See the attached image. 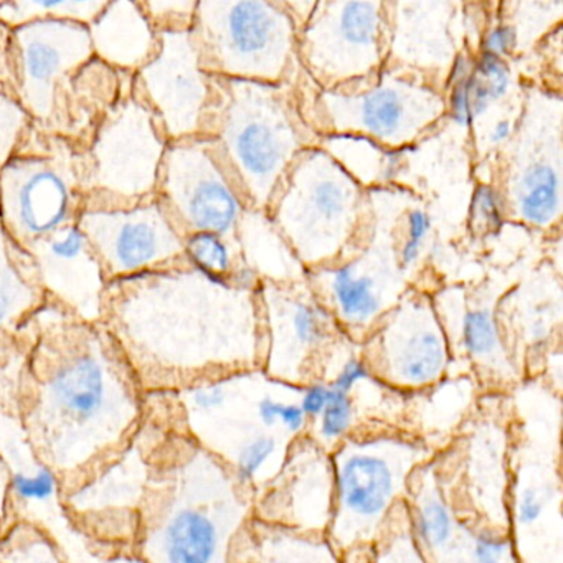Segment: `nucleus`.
Returning <instances> with one entry per match:
<instances>
[{"mask_svg":"<svg viewBox=\"0 0 563 563\" xmlns=\"http://www.w3.org/2000/svg\"><path fill=\"white\" fill-rule=\"evenodd\" d=\"M157 37L156 55L133 77V95L154 114L169 143L203 136L216 84L200 64L192 31Z\"/></svg>","mask_w":563,"mask_h":563,"instance_id":"obj_13","label":"nucleus"},{"mask_svg":"<svg viewBox=\"0 0 563 563\" xmlns=\"http://www.w3.org/2000/svg\"><path fill=\"white\" fill-rule=\"evenodd\" d=\"M321 161H316L318 173L301 174L299 179L302 180V187L298 190L299 199V213L298 219L289 220L291 225L296 227L299 222L302 223L301 235L305 239L299 242V246H305L309 233L312 236L319 235L322 240L329 242H341L342 232L345 225L352 220L355 206V186L351 177L345 176L338 167H328V157H319ZM311 236V240H312Z\"/></svg>","mask_w":563,"mask_h":563,"instance_id":"obj_23","label":"nucleus"},{"mask_svg":"<svg viewBox=\"0 0 563 563\" xmlns=\"http://www.w3.org/2000/svg\"><path fill=\"white\" fill-rule=\"evenodd\" d=\"M55 540L67 563H146L134 550L100 545L75 532L64 509L35 523Z\"/></svg>","mask_w":563,"mask_h":563,"instance_id":"obj_30","label":"nucleus"},{"mask_svg":"<svg viewBox=\"0 0 563 563\" xmlns=\"http://www.w3.org/2000/svg\"><path fill=\"white\" fill-rule=\"evenodd\" d=\"M470 212L471 225L481 232L497 230L503 225V202L490 186L477 187Z\"/></svg>","mask_w":563,"mask_h":563,"instance_id":"obj_39","label":"nucleus"},{"mask_svg":"<svg viewBox=\"0 0 563 563\" xmlns=\"http://www.w3.org/2000/svg\"><path fill=\"white\" fill-rule=\"evenodd\" d=\"M431 230V220L424 210L415 209L408 213L407 217V240L401 245L398 252V262L404 268H410L418 256H420L421 249L427 242L428 233Z\"/></svg>","mask_w":563,"mask_h":563,"instance_id":"obj_41","label":"nucleus"},{"mask_svg":"<svg viewBox=\"0 0 563 563\" xmlns=\"http://www.w3.org/2000/svg\"><path fill=\"white\" fill-rule=\"evenodd\" d=\"M78 227L108 283L187 263L184 236L157 199L133 209L84 210Z\"/></svg>","mask_w":563,"mask_h":563,"instance_id":"obj_14","label":"nucleus"},{"mask_svg":"<svg viewBox=\"0 0 563 563\" xmlns=\"http://www.w3.org/2000/svg\"><path fill=\"white\" fill-rule=\"evenodd\" d=\"M153 441L154 423L144 413L136 434L117 456L62 493V509L75 532L100 545L134 550Z\"/></svg>","mask_w":563,"mask_h":563,"instance_id":"obj_11","label":"nucleus"},{"mask_svg":"<svg viewBox=\"0 0 563 563\" xmlns=\"http://www.w3.org/2000/svg\"><path fill=\"white\" fill-rule=\"evenodd\" d=\"M473 71L483 81L484 87L489 90L494 103L503 100L509 93L510 70L504 58L494 57V55L481 52L479 58L474 64Z\"/></svg>","mask_w":563,"mask_h":563,"instance_id":"obj_40","label":"nucleus"},{"mask_svg":"<svg viewBox=\"0 0 563 563\" xmlns=\"http://www.w3.org/2000/svg\"><path fill=\"white\" fill-rule=\"evenodd\" d=\"M154 441L134 552L146 563H235L249 527V487L174 423L161 394H146Z\"/></svg>","mask_w":563,"mask_h":563,"instance_id":"obj_3","label":"nucleus"},{"mask_svg":"<svg viewBox=\"0 0 563 563\" xmlns=\"http://www.w3.org/2000/svg\"><path fill=\"white\" fill-rule=\"evenodd\" d=\"M156 199L186 239L209 232L230 236L242 217V199L210 137L173 141L164 154Z\"/></svg>","mask_w":563,"mask_h":563,"instance_id":"obj_12","label":"nucleus"},{"mask_svg":"<svg viewBox=\"0 0 563 563\" xmlns=\"http://www.w3.org/2000/svg\"><path fill=\"white\" fill-rule=\"evenodd\" d=\"M192 35L203 70L232 80H276L292 44L288 15L266 2H200Z\"/></svg>","mask_w":563,"mask_h":563,"instance_id":"obj_10","label":"nucleus"},{"mask_svg":"<svg viewBox=\"0 0 563 563\" xmlns=\"http://www.w3.org/2000/svg\"><path fill=\"white\" fill-rule=\"evenodd\" d=\"M510 446L512 438L499 418H481L467 433L463 494L466 519L509 532Z\"/></svg>","mask_w":563,"mask_h":563,"instance_id":"obj_18","label":"nucleus"},{"mask_svg":"<svg viewBox=\"0 0 563 563\" xmlns=\"http://www.w3.org/2000/svg\"><path fill=\"white\" fill-rule=\"evenodd\" d=\"M517 42H519V38H517V31L514 25H497L493 31L487 32L481 48H483V54L504 58L516 48Z\"/></svg>","mask_w":563,"mask_h":563,"instance_id":"obj_43","label":"nucleus"},{"mask_svg":"<svg viewBox=\"0 0 563 563\" xmlns=\"http://www.w3.org/2000/svg\"><path fill=\"white\" fill-rule=\"evenodd\" d=\"M322 8L308 32L311 65L338 80L367 74L380 58L382 5L339 2Z\"/></svg>","mask_w":563,"mask_h":563,"instance_id":"obj_16","label":"nucleus"},{"mask_svg":"<svg viewBox=\"0 0 563 563\" xmlns=\"http://www.w3.org/2000/svg\"><path fill=\"white\" fill-rule=\"evenodd\" d=\"M169 140L133 88L111 108L81 154L84 210L133 209L156 199Z\"/></svg>","mask_w":563,"mask_h":563,"instance_id":"obj_6","label":"nucleus"},{"mask_svg":"<svg viewBox=\"0 0 563 563\" xmlns=\"http://www.w3.org/2000/svg\"><path fill=\"white\" fill-rule=\"evenodd\" d=\"M0 563H67L55 540L42 527L15 520L0 537Z\"/></svg>","mask_w":563,"mask_h":563,"instance_id":"obj_32","label":"nucleus"},{"mask_svg":"<svg viewBox=\"0 0 563 563\" xmlns=\"http://www.w3.org/2000/svg\"><path fill=\"white\" fill-rule=\"evenodd\" d=\"M219 88V87H217ZM213 98L203 136L258 200H266L298 150V134L282 107L253 97L242 80H230Z\"/></svg>","mask_w":563,"mask_h":563,"instance_id":"obj_9","label":"nucleus"},{"mask_svg":"<svg viewBox=\"0 0 563 563\" xmlns=\"http://www.w3.org/2000/svg\"><path fill=\"white\" fill-rule=\"evenodd\" d=\"M232 283L190 265L110 282L101 324L133 367L144 394L176 391L235 374L250 361Z\"/></svg>","mask_w":563,"mask_h":563,"instance_id":"obj_2","label":"nucleus"},{"mask_svg":"<svg viewBox=\"0 0 563 563\" xmlns=\"http://www.w3.org/2000/svg\"><path fill=\"white\" fill-rule=\"evenodd\" d=\"M461 345L476 362L487 371L503 372L506 361V349L497 329L496 319L489 309H471L461 321Z\"/></svg>","mask_w":563,"mask_h":563,"instance_id":"obj_31","label":"nucleus"},{"mask_svg":"<svg viewBox=\"0 0 563 563\" xmlns=\"http://www.w3.org/2000/svg\"><path fill=\"white\" fill-rule=\"evenodd\" d=\"M279 424H282L283 430H285L286 433L299 434L306 430L308 418H306L305 411L301 410L299 404H296V401H289V404L283 405Z\"/></svg>","mask_w":563,"mask_h":563,"instance_id":"obj_47","label":"nucleus"},{"mask_svg":"<svg viewBox=\"0 0 563 563\" xmlns=\"http://www.w3.org/2000/svg\"><path fill=\"white\" fill-rule=\"evenodd\" d=\"M95 58L124 75H136L156 55L159 37L140 2H108L88 25Z\"/></svg>","mask_w":563,"mask_h":563,"instance_id":"obj_22","label":"nucleus"},{"mask_svg":"<svg viewBox=\"0 0 563 563\" xmlns=\"http://www.w3.org/2000/svg\"><path fill=\"white\" fill-rule=\"evenodd\" d=\"M430 563H519L507 530L461 517L456 537Z\"/></svg>","mask_w":563,"mask_h":563,"instance_id":"obj_28","label":"nucleus"},{"mask_svg":"<svg viewBox=\"0 0 563 563\" xmlns=\"http://www.w3.org/2000/svg\"><path fill=\"white\" fill-rule=\"evenodd\" d=\"M81 154L34 126L0 169V225L25 253L78 223L85 209Z\"/></svg>","mask_w":563,"mask_h":563,"instance_id":"obj_5","label":"nucleus"},{"mask_svg":"<svg viewBox=\"0 0 563 563\" xmlns=\"http://www.w3.org/2000/svg\"><path fill=\"white\" fill-rule=\"evenodd\" d=\"M21 344L15 410L35 456L65 493L130 443L146 394L101 322L51 299L25 324Z\"/></svg>","mask_w":563,"mask_h":563,"instance_id":"obj_1","label":"nucleus"},{"mask_svg":"<svg viewBox=\"0 0 563 563\" xmlns=\"http://www.w3.org/2000/svg\"><path fill=\"white\" fill-rule=\"evenodd\" d=\"M278 450V438L269 433H250L233 448L225 460L240 484L250 487Z\"/></svg>","mask_w":563,"mask_h":563,"instance_id":"obj_34","label":"nucleus"},{"mask_svg":"<svg viewBox=\"0 0 563 563\" xmlns=\"http://www.w3.org/2000/svg\"><path fill=\"white\" fill-rule=\"evenodd\" d=\"M510 136H512V124L509 120H500L490 130L489 143L493 146H500V144L507 143Z\"/></svg>","mask_w":563,"mask_h":563,"instance_id":"obj_48","label":"nucleus"},{"mask_svg":"<svg viewBox=\"0 0 563 563\" xmlns=\"http://www.w3.org/2000/svg\"><path fill=\"white\" fill-rule=\"evenodd\" d=\"M283 405L285 401L276 400L272 395H265L256 401V418L266 430H275L279 427V417H282Z\"/></svg>","mask_w":563,"mask_h":563,"instance_id":"obj_46","label":"nucleus"},{"mask_svg":"<svg viewBox=\"0 0 563 563\" xmlns=\"http://www.w3.org/2000/svg\"><path fill=\"white\" fill-rule=\"evenodd\" d=\"M187 265L213 282L232 283L233 250L225 236L200 232L184 239Z\"/></svg>","mask_w":563,"mask_h":563,"instance_id":"obj_33","label":"nucleus"},{"mask_svg":"<svg viewBox=\"0 0 563 563\" xmlns=\"http://www.w3.org/2000/svg\"><path fill=\"white\" fill-rule=\"evenodd\" d=\"M334 506L332 461L318 444H298L262 503L260 520L322 536Z\"/></svg>","mask_w":563,"mask_h":563,"instance_id":"obj_17","label":"nucleus"},{"mask_svg":"<svg viewBox=\"0 0 563 563\" xmlns=\"http://www.w3.org/2000/svg\"><path fill=\"white\" fill-rule=\"evenodd\" d=\"M51 301L88 322H101L108 282L78 223L65 227L29 252Z\"/></svg>","mask_w":563,"mask_h":563,"instance_id":"obj_15","label":"nucleus"},{"mask_svg":"<svg viewBox=\"0 0 563 563\" xmlns=\"http://www.w3.org/2000/svg\"><path fill=\"white\" fill-rule=\"evenodd\" d=\"M34 123L21 103L0 87V169L24 143Z\"/></svg>","mask_w":563,"mask_h":563,"instance_id":"obj_36","label":"nucleus"},{"mask_svg":"<svg viewBox=\"0 0 563 563\" xmlns=\"http://www.w3.org/2000/svg\"><path fill=\"white\" fill-rule=\"evenodd\" d=\"M560 166H555L549 157H532L514 179V210L530 225H552L560 213Z\"/></svg>","mask_w":563,"mask_h":563,"instance_id":"obj_27","label":"nucleus"},{"mask_svg":"<svg viewBox=\"0 0 563 563\" xmlns=\"http://www.w3.org/2000/svg\"><path fill=\"white\" fill-rule=\"evenodd\" d=\"M380 536L374 563H428L411 533L407 507L400 512V523H385Z\"/></svg>","mask_w":563,"mask_h":563,"instance_id":"obj_35","label":"nucleus"},{"mask_svg":"<svg viewBox=\"0 0 563 563\" xmlns=\"http://www.w3.org/2000/svg\"><path fill=\"white\" fill-rule=\"evenodd\" d=\"M319 441L324 444H339L354 428L355 405L351 395L331 388L328 405L318 418Z\"/></svg>","mask_w":563,"mask_h":563,"instance_id":"obj_37","label":"nucleus"},{"mask_svg":"<svg viewBox=\"0 0 563 563\" xmlns=\"http://www.w3.org/2000/svg\"><path fill=\"white\" fill-rule=\"evenodd\" d=\"M15 522L12 510L11 477L4 461L0 460V537Z\"/></svg>","mask_w":563,"mask_h":563,"instance_id":"obj_45","label":"nucleus"},{"mask_svg":"<svg viewBox=\"0 0 563 563\" xmlns=\"http://www.w3.org/2000/svg\"><path fill=\"white\" fill-rule=\"evenodd\" d=\"M108 2L101 0H14L0 2V25L18 29L37 21H71L90 25Z\"/></svg>","mask_w":563,"mask_h":563,"instance_id":"obj_29","label":"nucleus"},{"mask_svg":"<svg viewBox=\"0 0 563 563\" xmlns=\"http://www.w3.org/2000/svg\"><path fill=\"white\" fill-rule=\"evenodd\" d=\"M332 321L324 306L309 298H292L276 311L273 328L272 374L299 378L306 362L331 338Z\"/></svg>","mask_w":563,"mask_h":563,"instance_id":"obj_24","label":"nucleus"},{"mask_svg":"<svg viewBox=\"0 0 563 563\" xmlns=\"http://www.w3.org/2000/svg\"><path fill=\"white\" fill-rule=\"evenodd\" d=\"M560 411L523 417L510 446L509 533L522 563H562Z\"/></svg>","mask_w":563,"mask_h":563,"instance_id":"obj_7","label":"nucleus"},{"mask_svg":"<svg viewBox=\"0 0 563 563\" xmlns=\"http://www.w3.org/2000/svg\"><path fill=\"white\" fill-rule=\"evenodd\" d=\"M156 34L192 31L196 2H140Z\"/></svg>","mask_w":563,"mask_h":563,"instance_id":"obj_38","label":"nucleus"},{"mask_svg":"<svg viewBox=\"0 0 563 563\" xmlns=\"http://www.w3.org/2000/svg\"><path fill=\"white\" fill-rule=\"evenodd\" d=\"M329 296L342 322L367 328L385 308V291L377 273L358 263L335 266L329 275Z\"/></svg>","mask_w":563,"mask_h":563,"instance_id":"obj_26","label":"nucleus"},{"mask_svg":"<svg viewBox=\"0 0 563 563\" xmlns=\"http://www.w3.org/2000/svg\"><path fill=\"white\" fill-rule=\"evenodd\" d=\"M329 391H331V387L325 384H311L305 388L301 400H299V407L305 411L308 420L314 421L321 417L325 405H328Z\"/></svg>","mask_w":563,"mask_h":563,"instance_id":"obj_44","label":"nucleus"},{"mask_svg":"<svg viewBox=\"0 0 563 563\" xmlns=\"http://www.w3.org/2000/svg\"><path fill=\"white\" fill-rule=\"evenodd\" d=\"M378 349L382 377L397 387H431L446 371V339L433 316L424 311L397 316L385 329Z\"/></svg>","mask_w":563,"mask_h":563,"instance_id":"obj_20","label":"nucleus"},{"mask_svg":"<svg viewBox=\"0 0 563 563\" xmlns=\"http://www.w3.org/2000/svg\"><path fill=\"white\" fill-rule=\"evenodd\" d=\"M235 563H341L338 550L318 533L278 523L250 522L236 550Z\"/></svg>","mask_w":563,"mask_h":563,"instance_id":"obj_25","label":"nucleus"},{"mask_svg":"<svg viewBox=\"0 0 563 563\" xmlns=\"http://www.w3.org/2000/svg\"><path fill=\"white\" fill-rule=\"evenodd\" d=\"M420 441L395 434L344 440L332 461L334 506L328 540L338 552L377 542L411 474L430 460Z\"/></svg>","mask_w":563,"mask_h":563,"instance_id":"obj_4","label":"nucleus"},{"mask_svg":"<svg viewBox=\"0 0 563 563\" xmlns=\"http://www.w3.org/2000/svg\"><path fill=\"white\" fill-rule=\"evenodd\" d=\"M47 299L31 255L0 225V367L21 358L22 331Z\"/></svg>","mask_w":563,"mask_h":563,"instance_id":"obj_21","label":"nucleus"},{"mask_svg":"<svg viewBox=\"0 0 563 563\" xmlns=\"http://www.w3.org/2000/svg\"><path fill=\"white\" fill-rule=\"evenodd\" d=\"M87 25L37 21L18 29L0 25V87L47 133L75 75L93 60Z\"/></svg>","mask_w":563,"mask_h":563,"instance_id":"obj_8","label":"nucleus"},{"mask_svg":"<svg viewBox=\"0 0 563 563\" xmlns=\"http://www.w3.org/2000/svg\"><path fill=\"white\" fill-rule=\"evenodd\" d=\"M329 107L338 121H349L354 130L391 146L427 126L440 113L441 103L433 91L421 90L408 81L384 80L362 95L335 98Z\"/></svg>","mask_w":563,"mask_h":563,"instance_id":"obj_19","label":"nucleus"},{"mask_svg":"<svg viewBox=\"0 0 563 563\" xmlns=\"http://www.w3.org/2000/svg\"><path fill=\"white\" fill-rule=\"evenodd\" d=\"M371 377V368L364 361L357 357H351L342 365L341 371L335 374L334 380L329 387L334 390L342 391V394L351 395L352 390L357 387L361 382L367 380Z\"/></svg>","mask_w":563,"mask_h":563,"instance_id":"obj_42","label":"nucleus"}]
</instances>
